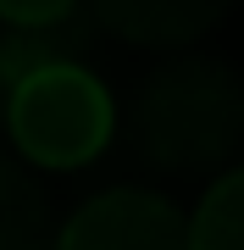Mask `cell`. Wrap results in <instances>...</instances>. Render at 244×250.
<instances>
[{
	"mask_svg": "<svg viewBox=\"0 0 244 250\" xmlns=\"http://www.w3.org/2000/svg\"><path fill=\"white\" fill-rule=\"evenodd\" d=\"M128 139L161 172H211L244 150V78L217 56H167L128 100Z\"/></svg>",
	"mask_w": 244,
	"mask_h": 250,
	"instance_id": "obj_1",
	"label": "cell"
},
{
	"mask_svg": "<svg viewBox=\"0 0 244 250\" xmlns=\"http://www.w3.org/2000/svg\"><path fill=\"white\" fill-rule=\"evenodd\" d=\"M6 128L22 161L39 167H83L106 150L117 106H111L106 83L89 67H45L28 72L6 100Z\"/></svg>",
	"mask_w": 244,
	"mask_h": 250,
	"instance_id": "obj_2",
	"label": "cell"
},
{
	"mask_svg": "<svg viewBox=\"0 0 244 250\" xmlns=\"http://www.w3.org/2000/svg\"><path fill=\"white\" fill-rule=\"evenodd\" d=\"M50 250H189V217L155 189H111L83 206Z\"/></svg>",
	"mask_w": 244,
	"mask_h": 250,
	"instance_id": "obj_3",
	"label": "cell"
},
{
	"mask_svg": "<svg viewBox=\"0 0 244 250\" xmlns=\"http://www.w3.org/2000/svg\"><path fill=\"white\" fill-rule=\"evenodd\" d=\"M227 0H89V11L106 34H117L122 45L145 50H183L200 34H211Z\"/></svg>",
	"mask_w": 244,
	"mask_h": 250,
	"instance_id": "obj_4",
	"label": "cell"
},
{
	"mask_svg": "<svg viewBox=\"0 0 244 250\" xmlns=\"http://www.w3.org/2000/svg\"><path fill=\"white\" fill-rule=\"evenodd\" d=\"M89 34L94 22L73 11V17L61 22H45V28H6L0 34V72H6V83L17 89L28 72H45V67H78L83 56H89Z\"/></svg>",
	"mask_w": 244,
	"mask_h": 250,
	"instance_id": "obj_5",
	"label": "cell"
},
{
	"mask_svg": "<svg viewBox=\"0 0 244 250\" xmlns=\"http://www.w3.org/2000/svg\"><path fill=\"white\" fill-rule=\"evenodd\" d=\"M0 250H50V200L17 156L0 150Z\"/></svg>",
	"mask_w": 244,
	"mask_h": 250,
	"instance_id": "obj_6",
	"label": "cell"
},
{
	"mask_svg": "<svg viewBox=\"0 0 244 250\" xmlns=\"http://www.w3.org/2000/svg\"><path fill=\"white\" fill-rule=\"evenodd\" d=\"M189 250H244V167L222 172L189 217Z\"/></svg>",
	"mask_w": 244,
	"mask_h": 250,
	"instance_id": "obj_7",
	"label": "cell"
},
{
	"mask_svg": "<svg viewBox=\"0 0 244 250\" xmlns=\"http://www.w3.org/2000/svg\"><path fill=\"white\" fill-rule=\"evenodd\" d=\"M78 0H0V22L6 28H45V22H61L73 17Z\"/></svg>",
	"mask_w": 244,
	"mask_h": 250,
	"instance_id": "obj_8",
	"label": "cell"
},
{
	"mask_svg": "<svg viewBox=\"0 0 244 250\" xmlns=\"http://www.w3.org/2000/svg\"><path fill=\"white\" fill-rule=\"evenodd\" d=\"M6 100H11V83H6V72H0V128H6Z\"/></svg>",
	"mask_w": 244,
	"mask_h": 250,
	"instance_id": "obj_9",
	"label": "cell"
}]
</instances>
